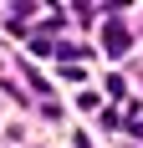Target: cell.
<instances>
[{
    "instance_id": "1",
    "label": "cell",
    "mask_w": 143,
    "mask_h": 148,
    "mask_svg": "<svg viewBox=\"0 0 143 148\" xmlns=\"http://www.w3.org/2000/svg\"><path fill=\"white\" fill-rule=\"evenodd\" d=\"M102 46H107V56H123V51H128V26H123V21H118V15H113V21H107V26H102Z\"/></svg>"
},
{
    "instance_id": "2",
    "label": "cell",
    "mask_w": 143,
    "mask_h": 148,
    "mask_svg": "<svg viewBox=\"0 0 143 148\" xmlns=\"http://www.w3.org/2000/svg\"><path fill=\"white\" fill-rule=\"evenodd\" d=\"M51 51H56L61 61H77V56H82V46H67V41H61V46H51Z\"/></svg>"
}]
</instances>
